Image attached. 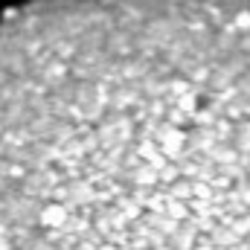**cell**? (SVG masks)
Returning <instances> with one entry per match:
<instances>
[{"label": "cell", "mask_w": 250, "mask_h": 250, "mask_svg": "<svg viewBox=\"0 0 250 250\" xmlns=\"http://www.w3.org/2000/svg\"><path fill=\"white\" fill-rule=\"evenodd\" d=\"M0 250H250V0L3 15Z\"/></svg>", "instance_id": "obj_1"}]
</instances>
